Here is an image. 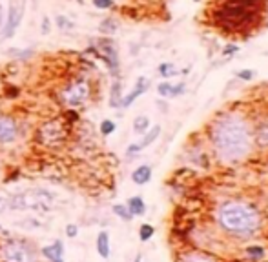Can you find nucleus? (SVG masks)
Returning <instances> with one entry per match:
<instances>
[{
  "label": "nucleus",
  "mask_w": 268,
  "mask_h": 262,
  "mask_svg": "<svg viewBox=\"0 0 268 262\" xmlns=\"http://www.w3.org/2000/svg\"><path fill=\"white\" fill-rule=\"evenodd\" d=\"M248 255H252V257H263V248H259V246H250L248 248Z\"/></svg>",
  "instance_id": "c756f323"
},
{
  "label": "nucleus",
  "mask_w": 268,
  "mask_h": 262,
  "mask_svg": "<svg viewBox=\"0 0 268 262\" xmlns=\"http://www.w3.org/2000/svg\"><path fill=\"white\" fill-rule=\"evenodd\" d=\"M51 22H50V18H48V17H44V18H42V26H40V31H42V33H44V35H48V33H50V31H51Z\"/></svg>",
  "instance_id": "473e14b6"
},
{
  "label": "nucleus",
  "mask_w": 268,
  "mask_h": 262,
  "mask_svg": "<svg viewBox=\"0 0 268 262\" xmlns=\"http://www.w3.org/2000/svg\"><path fill=\"white\" fill-rule=\"evenodd\" d=\"M2 18H4V9H2V4H0V28H2Z\"/></svg>",
  "instance_id": "c9c22d12"
},
{
  "label": "nucleus",
  "mask_w": 268,
  "mask_h": 262,
  "mask_svg": "<svg viewBox=\"0 0 268 262\" xmlns=\"http://www.w3.org/2000/svg\"><path fill=\"white\" fill-rule=\"evenodd\" d=\"M148 79H144V77H141V79H137V84H135V87L131 89L128 95L122 99V102H121V108H130L131 104H133V100H137L139 97L143 95L144 91L148 89Z\"/></svg>",
  "instance_id": "f8f14e48"
},
{
  "label": "nucleus",
  "mask_w": 268,
  "mask_h": 262,
  "mask_svg": "<svg viewBox=\"0 0 268 262\" xmlns=\"http://www.w3.org/2000/svg\"><path fill=\"white\" fill-rule=\"evenodd\" d=\"M119 24L115 18H104V20L101 22V26H99V29H101V33L104 35H114L115 31H117Z\"/></svg>",
  "instance_id": "aec40b11"
},
{
  "label": "nucleus",
  "mask_w": 268,
  "mask_h": 262,
  "mask_svg": "<svg viewBox=\"0 0 268 262\" xmlns=\"http://www.w3.org/2000/svg\"><path fill=\"white\" fill-rule=\"evenodd\" d=\"M90 97V84L86 80H75L72 82L68 87H64L62 91H60V99L66 106H80L84 104Z\"/></svg>",
  "instance_id": "423d86ee"
},
{
  "label": "nucleus",
  "mask_w": 268,
  "mask_h": 262,
  "mask_svg": "<svg viewBox=\"0 0 268 262\" xmlns=\"http://www.w3.org/2000/svg\"><path fill=\"white\" fill-rule=\"evenodd\" d=\"M97 251L102 258L109 257V235L106 231H101L97 237Z\"/></svg>",
  "instance_id": "f3484780"
},
{
  "label": "nucleus",
  "mask_w": 268,
  "mask_h": 262,
  "mask_svg": "<svg viewBox=\"0 0 268 262\" xmlns=\"http://www.w3.org/2000/svg\"><path fill=\"white\" fill-rule=\"evenodd\" d=\"M57 24H59L60 29H72V28H73V24H72L70 20H68V18L64 17V15H59V17H57Z\"/></svg>",
  "instance_id": "cd10ccee"
},
{
  "label": "nucleus",
  "mask_w": 268,
  "mask_h": 262,
  "mask_svg": "<svg viewBox=\"0 0 268 262\" xmlns=\"http://www.w3.org/2000/svg\"><path fill=\"white\" fill-rule=\"evenodd\" d=\"M122 102V86L119 80L111 84V91H109V106L111 108H119Z\"/></svg>",
  "instance_id": "a211bd4d"
},
{
  "label": "nucleus",
  "mask_w": 268,
  "mask_h": 262,
  "mask_svg": "<svg viewBox=\"0 0 268 262\" xmlns=\"http://www.w3.org/2000/svg\"><path fill=\"white\" fill-rule=\"evenodd\" d=\"M0 229H2V228H0Z\"/></svg>",
  "instance_id": "e433bc0d"
},
{
  "label": "nucleus",
  "mask_w": 268,
  "mask_h": 262,
  "mask_svg": "<svg viewBox=\"0 0 268 262\" xmlns=\"http://www.w3.org/2000/svg\"><path fill=\"white\" fill-rule=\"evenodd\" d=\"M212 142L222 160L237 162L250 151L252 129L243 116L227 115L219 118L212 128Z\"/></svg>",
  "instance_id": "f257e3e1"
},
{
  "label": "nucleus",
  "mask_w": 268,
  "mask_h": 262,
  "mask_svg": "<svg viewBox=\"0 0 268 262\" xmlns=\"http://www.w3.org/2000/svg\"><path fill=\"white\" fill-rule=\"evenodd\" d=\"M114 213L119 217V219H122V221H131V213L130 209L126 208V204H115L114 206Z\"/></svg>",
  "instance_id": "4be33fe9"
},
{
  "label": "nucleus",
  "mask_w": 268,
  "mask_h": 262,
  "mask_svg": "<svg viewBox=\"0 0 268 262\" xmlns=\"http://www.w3.org/2000/svg\"><path fill=\"white\" fill-rule=\"evenodd\" d=\"M24 8H26V0H11L9 13H8V22H6V31H4L6 38L13 37L15 31H17V28L20 26L22 17H24Z\"/></svg>",
  "instance_id": "6e6552de"
},
{
  "label": "nucleus",
  "mask_w": 268,
  "mask_h": 262,
  "mask_svg": "<svg viewBox=\"0 0 268 262\" xmlns=\"http://www.w3.org/2000/svg\"><path fill=\"white\" fill-rule=\"evenodd\" d=\"M53 202V195L46 189H28L24 193H18L9 200L11 209H42L48 208Z\"/></svg>",
  "instance_id": "39448f33"
},
{
  "label": "nucleus",
  "mask_w": 268,
  "mask_h": 262,
  "mask_svg": "<svg viewBox=\"0 0 268 262\" xmlns=\"http://www.w3.org/2000/svg\"><path fill=\"white\" fill-rule=\"evenodd\" d=\"M261 0H228L217 11V22L225 29H243L256 20Z\"/></svg>",
  "instance_id": "7ed1b4c3"
},
{
  "label": "nucleus",
  "mask_w": 268,
  "mask_h": 262,
  "mask_svg": "<svg viewBox=\"0 0 268 262\" xmlns=\"http://www.w3.org/2000/svg\"><path fill=\"white\" fill-rule=\"evenodd\" d=\"M126 208L130 209L131 217H141L146 213V204H144L143 197H131L126 204Z\"/></svg>",
  "instance_id": "2eb2a0df"
},
{
  "label": "nucleus",
  "mask_w": 268,
  "mask_h": 262,
  "mask_svg": "<svg viewBox=\"0 0 268 262\" xmlns=\"http://www.w3.org/2000/svg\"><path fill=\"white\" fill-rule=\"evenodd\" d=\"M95 47H97V51H99V55L102 57V60L108 64V67L111 69V73H114V75H117L119 55H117V50H115V46H114V42L102 38V40L97 42Z\"/></svg>",
  "instance_id": "1a4fd4ad"
},
{
  "label": "nucleus",
  "mask_w": 268,
  "mask_h": 262,
  "mask_svg": "<svg viewBox=\"0 0 268 262\" xmlns=\"http://www.w3.org/2000/svg\"><path fill=\"white\" fill-rule=\"evenodd\" d=\"M9 208V200L6 197H0V213H4Z\"/></svg>",
  "instance_id": "72a5a7b5"
},
{
  "label": "nucleus",
  "mask_w": 268,
  "mask_h": 262,
  "mask_svg": "<svg viewBox=\"0 0 268 262\" xmlns=\"http://www.w3.org/2000/svg\"><path fill=\"white\" fill-rule=\"evenodd\" d=\"M237 77L239 79H243V80H252L254 79V71L252 69H241L237 73Z\"/></svg>",
  "instance_id": "7c9ffc66"
},
{
  "label": "nucleus",
  "mask_w": 268,
  "mask_h": 262,
  "mask_svg": "<svg viewBox=\"0 0 268 262\" xmlns=\"http://www.w3.org/2000/svg\"><path fill=\"white\" fill-rule=\"evenodd\" d=\"M235 51H237V47H235V46H227L222 53H225V55H230V53H235Z\"/></svg>",
  "instance_id": "f704fd0d"
},
{
  "label": "nucleus",
  "mask_w": 268,
  "mask_h": 262,
  "mask_svg": "<svg viewBox=\"0 0 268 262\" xmlns=\"http://www.w3.org/2000/svg\"><path fill=\"white\" fill-rule=\"evenodd\" d=\"M159 135H161V126H155V128H151L150 131H146V133H144L143 140L139 142V144H131L130 148L126 150V153H128V155H135V153H139V151L146 150L148 146L153 144V142L159 138Z\"/></svg>",
  "instance_id": "9b49d317"
},
{
  "label": "nucleus",
  "mask_w": 268,
  "mask_h": 262,
  "mask_svg": "<svg viewBox=\"0 0 268 262\" xmlns=\"http://www.w3.org/2000/svg\"><path fill=\"white\" fill-rule=\"evenodd\" d=\"M115 131V122L114 121H102L101 122V133L104 135V137H108V135H111Z\"/></svg>",
  "instance_id": "b1692460"
},
{
  "label": "nucleus",
  "mask_w": 268,
  "mask_h": 262,
  "mask_svg": "<svg viewBox=\"0 0 268 262\" xmlns=\"http://www.w3.org/2000/svg\"><path fill=\"white\" fill-rule=\"evenodd\" d=\"M77 233H79V228H77L75 224H68V226H66V235H68L70 239L77 237Z\"/></svg>",
  "instance_id": "2f4dec72"
},
{
  "label": "nucleus",
  "mask_w": 268,
  "mask_h": 262,
  "mask_svg": "<svg viewBox=\"0 0 268 262\" xmlns=\"http://www.w3.org/2000/svg\"><path fill=\"white\" fill-rule=\"evenodd\" d=\"M17 122L11 116H0V144H11L17 140Z\"/></svg>",
  "instance_id": "9d476101"
},
{
  "label": "nucleus",
  "mask_w": 268,
  "mask_h": 262,
  "mask_svg": "<svg viewBox=\"0 0 268 262\" xmlns=\"http://www.w3.org/2000/svg\"><path fill=\"white\" fill-rule=\"evenodd\" d=\"M153 233H155V229H153V226H150V224H143L141 226V229H139V239L141 241H150L151 237H153Z\"/></svg>",
  "instance_id": "5701e85b"
},
{
  "label": "nucleus",
  "mask_w": 268,
  "mask_h": 262,
  "mask_svg": "<svg viewBox=\"0 0 268 262\" xmlns=\"http://www.w3.org/2000/svg\"><path fill=\"white\" fill-rule=\"evenodd\" d=\"M185 82L177 84V86H172L170 82H163L157 86V91L161 97H179L181 93H185Z\"/></svg>",
  "instance_id": "4468645a"
},
{
  "label": "nucleus",
  "mask_w": 268,
  "mask_h": 262,
  "mask_svg": "<svg viewBox=\"0 0 268 262\" xmlns=\"http://www.w3.org/2000/svg\"><path fill=\"white\" fill-rule=\"evenodd\" d=\"M11 55H15V57H18L20 60H26V58H30L31 55H33V51L31 50H26V51H18V50H11L9 51Z\"/></svg>",
  "instance_id": "c85d7f7f"
},
{
  "label": "nucleus",
  "mask_w": 268,
  "mask_h": 262,
  "mask_svg": "<svg viewBox=\"0 0 268 262\" xmlns=\"http://www.w3.org/2000/svg\"><path fill=\"white\" fill-rule=\"evenodd\" d=\"M38 138H40L42 144L55 148V146H59L66 138V128H64V124L60 121H50L40 128Z\"/></svg>",
  "instance_id": "0eeeda50"
},
{
  "label": "nucleus",
  "mask_w": 268,
  "mask_h": 262,
  "mask_svg": "<svg viewBox=\"0 0 268 262\" xmlns=\"http://www.w3.org/2000/svg\"><path fill=\"white\" fill-rule=\"evenodd\" d=\"M42 255L50 262H64V246L60 241H55L51 246L42 248Z\"/></svg>",
  "instance_id": "ddd939ff"
},
{
  "label": "nucleus",
  "mask_w": 268,
  "mask_h": 262,
  "mask_svg": "<svg viewBox=\"0 0 268 262\" xmlns=\"http://www.w3.org/2000/svg\"><path fill=\"white\" fill-rule=\"evenodd\" d=\"M256 138L261 146H268V122L261 124L259 128L256 129Z\"/></svg>",
  "instance_id": "412c9836"
},
{
  "label": "nucleus",
  "mask_w": 268,
  "mask_h": 262,
  "mask_svg": "<svg viewBox=\"0 0 268 262\" xmlns=\"http://www.w3.org/2000/svg\"><path fill=\"white\" fill-rule=\"evenodd\" d=\"M0 260L2 262H37L35 251L30 244L17 239L0 242Z\"/></svg>",
  "instance_id": "20e7f679"
},
{
  "label": "nucleus",
  "mask_w": 268,
  "mask_h": 262,
  "mask_svg": "<svg viewBox=\"0 0 268 262\" xmlns=\"http://www.w3.org/2000/svg\"><path fill=\"white\" fill-rule=\"evenodd\" d=\"M159 71H161V75L163 77H173V75H177L175 73V67H173V64H161L159 66Z\"/></svg>",
  "instance_id": "a878e982"
},
{
  "label": "nucleus",
  "mask_w": 268,
  "mask_h": 262,
  "mask_svg": "<svg viewBox=\"0 0 268 262\" xmlns=\"http://www.w3.org/2000/svg\"><path fill=\"white\" fill-rule=\"evenodd\" d=\"M151 179V168L150 166H139L137 170L131 173V180H133L135 184H139V186H143V184L150 182Z\"/></svg>",
  "instance_id": "dca6fc26"
},
{
  "label": "nucleus",
  "mask_w": 268,
  "mask_h": 262,
  "mask_svg": "<svg viewBox=\"0 0 268 262\" xmlns=\"http://www.w3.org/2000/svg\"><path fill=\"white\" fill-rule=\"evenodd\" d=\"M114 0H93V6L99 9H109V8H114Z\"/></svg>",
  "instance_id": "bb28decb"
},
{
  "label": "nucleus",
  "mask_w": 268,
  "mask_h": 262,
  "mask_svg": "<svg viewBox=\"0 0 268 262\" xmlns=\"http://www.w3.org/2000/svg\"><path fill=\"white\" fill-rule=\"evenodd\" d=\"M219 222L228 233L237 237L254 235L261 224V217L257 209L244 202H227L219 209Z\"/></svg>",
  "instance_id": "f03ea898"
},
{
  "label": "nucleus",
  "mask_w": 268,
  "mask_h": 262,
  "mask_svg": "<svg viewBox=\"0 0 268 262\" xmlns=\"http://www.w3.org/2000/svg\"><path fill=\"white\" fill-rule=\"evenodd\" d=\"M183 262H214L212 258H208L206 255H199V253H190L183 258Z\"/></svg>",
  "instance_id": "393cba45"
},
{
  "label": "nucleus",
  "mask_w": 268,
  "mask_h": 262,
  "mask_svg": "<svg viewBox=\"0 0 268 262\" xmlns=\"http://www.w3.org/2000/svg\"><path fill=\"white\" fill-rule=\"evenodd\" d=\"M148 128H150V118H148V116L141 115V116H137V118L133 121V131H135V133L144 135L148 131Z\"/></svg>",
  "instance_id": "6ab92c4d"
}]
</instances>
